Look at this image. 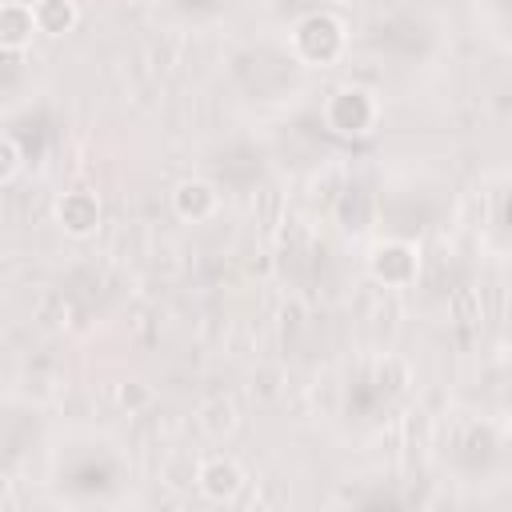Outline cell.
<instances>
[{
	"instance_id": "obj_1",
	"label": "cell",
	"mask_w": 512,
	"mask_h": 512,
	"mask_svg": "<svg viewBox=\"0 0 512 512\" xmlns=\"http://www.w3.org/2000/svg\"><path fill=\"white\" fill-rule=\"evenodd\" d=\"M344 44H348V28H344V20L332 16V12H308V16L296 20V28H292V52H296L304 64H316V68L336 64L340 52H344Z\"/></svg>"
},
{
	"instance_id": "obj_2",
	"label": "cell",
	"mask_w": 512,
	"mask_h": 512,
	"mask_svg": "<svg viewBox=\"0 0 512 512\" xmlns=\"http://www.w3.org/2000/svg\"><path fill=\"white\" fill-rule=\"evenodd\" d=\"M324 120H328V128L340 132V136H364V132L376 128V120H380V104H376V96H372L368 88H360V84H344V88H336V92L328 96V104H324Z\"/></svg>"
},
{
	"instance_id": "obj_3",
	"label": "cell",
	"mask_w": 512,
	"mask_h": 512,
	"mask_svg": "<svg viewBox=\"0 0 512 512\" xmlns=\"http://www.w3.org/2000/svg\"><path fill=\"white\" fill-rule=\"evenodd\" d=\"M368 272L384 288H408L420 272V252L408 240H380L368 252Z\"/></svg>"
},
{
	"instance_id": "obj_4",
	"label": "cell",
	"mask_w": 512,
	"mask_h": 512,
	"mask_svg": "<svg viewBox=\"0 0 512 512\" xmlns=\"http://www.w3.org/2000/svg\"><path fill=\"white\" fill-rule=\"evenodd\" d=\"M196 488L212 500V504H232L244 488V468L232 456H208L196 468Z\"/></svg>"
},
{
	"instance_id": "obj_5",
	"label": "cell",
	"mask_w": 512,
	"mask_h": 512,
	"mask_svg": "<svg viewBox=\"0 0 512 512\" xmlns=\"http://www.w3.org/2000/svg\"><path fill=\"white\" fill-rule=\"evenodd\" d=\"M56 224H60L68 236H76V240L92 236V232L100 228V196L88 192V188L64 192V196L56 200Z\"/></svg>"
},
{
	"instance_id": "obj_6",
	"label": "cell",
	"mask_w": 512,
	"mask_h": 512,
	"mask_svg": "<svg viewBox=\"0 0 512 512\" xmlns=\"http://www.w3.org/2000/svg\"><path fill=\"white\" fill-rule=\"evenodd\" d=\"M216 208H220V192H216V184H208V180H200V176H188V180H180V184L172 188V212H176L180 220H188V224L212 220Z\"/></svg>"
},
{
	"instance_id": "obj_7",
	"label": "cell",
	"mask_w": 512,
	"mask_h": 512,
	"mask_svg": "<svg viewBox=\"0 0 512 512\" xmlns=\"http://www.w3.org/2000/svg\"><path fill=\"white\" fill-rule=\"evenodd\" d=\"M36 36H40V32H36L32 4H24V0H4V4H0V48H4V52H24Z\"/></svg>"
},
{
	"instance_id": "obj_8",
	"label": "cell",
	"mask_w": 512,
	"mask_h": 512,
	"mask_svg": "<svg viewBox=\"0 0 512 512\" xmlns=\"http://www.w3.org/2000/svg\"><path fill=\"white\" fill-rule=\"evenodd\" d=\"M32 16H36V32L40 36H68L80 24V8L76 0H32Z\"/></svg>"
},
{
	"instance_id": "obj_9",
	"label": "cell",
	"mask_w": 512,
	"mask_h": 512,
	"mask_svg": "<svg viewBox=\"0 0 512 512\" xmlns=\"http://www.w3.org/2000/svg\"><path fill=\"white\" fill-rule=\"evenodd\" d=\"M196 424H200L204 436L228 440V436L236 432V424H240V412H236V404H232L228 396H208V400H200V408H196Z\"/></svg>"
},
{
	"instance_id": "obj_10",
	"label": "cell",
	"mask_w": 512,
	"mask_h": 512,
	"mask_svg": "<svg viewBox=\"0 0 512 512\" xmlns=\"http://www.w3.org/2000/svg\"><path fill=\"white\" fill-rule=\"evenodd\" d=\"M116 404H120L124 412H144V408L152 404V388H148L144 380H120V384H116Z\"/></svg>"
},
{
	"instance_id": "obj_11",
	"label": "cell",
	"mask_w": 512,
	"mask_h": 512,
	"mask_svg": "<svg viewBox=\"0 0 512 512\" xmlns=\"http://www.w3.org/2000/svg\"><path fill=\"white\" fill-rule=\"evenodd\" d=\"M196 468H200V460L176 456V460H168V468H164V484L176 488V492H188V488H196Z\"/></svg>"
},
{
	"instance_id": "obj_12",
	"label": "cell",
	"mask_w": 512,
	"mask_h": 512,
	"mask_svg": "<svg viewBox=\"0 0 512 512\" xmlns=\"http://www.w3.org/2000/svg\"><path fill=\"white\" fill-rule=\"evenodd\" d=\"M280 392H284V372H280L276 364L256 368V376H252V396H256V400H276Z\"/></svg>"
},
{
	"instance_id": "obj_13",
	"label": "cell",
	"mask_w": 512,
	"mask_h": 512,
	"mask_svg": "<svg viewBox=\"0 0 512 512\" xmlns=\"http://www.w3.org/2000/svg\"><path fill=\"white\" fill-rule=\"evenodd\" d=\"M376 380H380V384H388L392 392H400V388L408 384V364H404V360H392V356H384V364L376 368Z\"/></svg>"
},
{
	"instance_id": "obj_14",
	"label": "cell",
	"mask_w": 512,
	"mask_h": 512,
	"mask_svg": "<svg viewBox=\"0 0 512 512\" xmlns=\"http://www.w3.org/2000/svg\"><path fill=\"white\" fill-rule=\"evenodd\" d=\"M16 172H20V148L12 136L0 132V184H8Z\"/></svg>"
}]
</instances>
